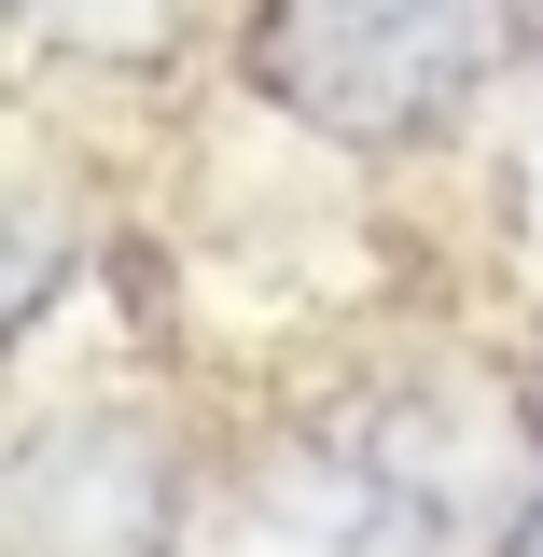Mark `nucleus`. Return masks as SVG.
Returning a JSON list of instances; mask_svg holds the SVG:
<instances>
[{"mask_svg": "<svg viewBox=\"0 0 543 557\" xmlns=\"http://www.w3.org/2000/svg\"><path fill=\"white\" fill-rule=\"evenodd\" d=\"M237 70L266 112H293L335 153H418L460 126L488 70H516V14L502 0H251Z\"/></svg>", "mask_w": 543, "mask_h": 557, "instance_id": "f257e3e1", "label": "nucleus"}, {"mask_svg": "<svg viewBox=\"0 0 543 557\" xmlns=\"http://www.w3.org/2000/svg\"><path fill=\"white\" fill-rule=\"evenodd\" d=\"M530 432H543V362H530Z\"/></svg>", "mask_w": 543, "mask_h": 557, "instance_id": "423d86ee", "label": "nucleus"}, {"mask_svg": "<svg viewBox=\"0 0 543 557\" xmlns=\"http://www.w3.org/2000/svg\"><path fill=\"white\" fill-rule=\"evenodd\" d=\"M57 265H70V223H42V209H14V321L57 293Z\"/></svg>", "mask_w": 543, "mask_h": 557, "instance_id": "20e7f679", "label": "nucleus"}, {"mask_svg": "<svg viewBox=\"0 0 543 557\" xmlns=\"http://www.w3.org/2000/svg\"><path fill=\"white\" fill-rule=\"evenodd\" d=\"M0 557H182V446L126 405L42 418L14 446Z\"/></svg>", "mask_w": 543, "mask_h": 557, "instance_id": "f03ea898", "label": "nucleus"}, {"mask_svg": "<svg viewBox=\"0 0 543 557\" xmlns=\"http://www.w3.org/2000/svg\"><path fill=\"white\" fill-rule=\"evenodd\" d=\"M14 42L70 70H168L182 0H14Z\"/></svg>", "mask_w": 543, "mask_h": 557, "instance_id": "7ed1b4c3", "label": "nucleus"}, {"mask_svg": "<svg viewBox=\"0 0 543 557\" xmlns=\"http://www.w3.org/2000/svg\"><path fill=\"white\" fill-rule=\"evenodd\" d=\"M502 557H543V502H530V516H516V544H502Z\"/></svg>", "mask_w": 543, "mask_h": 557, "instance_id": "39448f33", "label": "nucleus"}]
</instances>
